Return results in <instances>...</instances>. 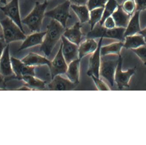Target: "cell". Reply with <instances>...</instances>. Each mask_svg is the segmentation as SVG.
<instances>
[{
  "label": "cell",
  "mask_w": 146,
  "mask_h": 145,
  "mask_svg": "<svg viewBox=\"0 0 146 145\" xmlns=\"http://www.w3.org/2000/svg\"><path fill=\"white\" fill-rule=\"evenodd\" d=\"M13 72L15 76L21 78L26 75L35 76V67L25 64L21 60L13 57H11Z\"/></svg>",
  "instance_id": "5bb4252c"
},
{
  "label": "cell",
  "mask_w": 146,
  "mask_h": 145,
  "mask_svg": "<svg viewBox=\"0 0 146 145\" xmlns=\"http://www.w3.org/2000/svg\"><path fill=\"white\" fill-rule=\"evenodd\" d=\"M71 8L79 19L80 23H85L89 21L90 11L86 5L71 4Z\"/></svg>",
  "instance_id": "d4e9b609"
},
{
  "label": "cell",
  "mask_w": 146,
  "mask_h": 145,
  "mask_svg": "<svg viewBox=\"0 0 146 145\" xmlns=\"http://www.w3.org/2000/svg\"><path fill=\"white\" fill-rule=\"evenodd\" d=\"M0 39H3V33L2 27L0 22Z\"/></svg>",
  "instance_id": "f35d334b"
},
{
  "label": "cell",
  "mask_w": 146,
  "mask_h": 145,
  "mask_svg": "<svg viewBox=\"0 0 146 145\" xmlns=\"http://www.w3.org/2000/svg\"><path fill=\"white\" fill-rule=\"evenodd\" d=\"M9 44L5 47L0 58V74L4 77L15 75L12 68Z\"/></svg>",
  "instance_id": "4fadbf2b"
},
{
  "label": "cell",
  "mask_w": 146,
  "mask_h": 145,
  "mask_svg": "<svg viewBox=\"0 0 146 145\" xmlns=\"http://www.w3.org/2000/svg\"><path fill=\"white\" fill-rule=\"evenodd\" d=\"M21 79L25 82V85L31 90H43L47 87L46 82L34 75L24 76Z\"/></svg>",
  "instance_id": "7402d4cb"
},
{
  "label": "cell",
  "mask_w": 146,
  "mask_h": 145,
  "mask_svg": "<svg viewBox=\"0 0 146 145\" xmlns=\"http://www.w3.org/2000/svg\"><path fill=\"white\" fill-rule=\"evenodd\" d=\"M146 44L145 41L143 36L138 33L125 37L123 47L126 49H135Z\"/></svg>",
  "instance_id": "603a6c76"
},
{
  "label": "cell",
  "mask_w": 146,
  "mask_h": 145,
  "mask_svg": "<svg viewBox=\"0 0 146 145\" xmlns=\"http://www.w3.org/2000/svg\"><path fill=\"white\" fill-rule=\"evenodd\" d=\"M63 75H57L47 84V88L53 91H71L74 90L79 83L73 82Z\"/></svg>",
  "instance_id": "52a82bcc"
},
{
  "label": "cell",
  "mask_w": 146,
  "mask_h": 145,
  "mask_svg": "<svg viewBox=\"0 0 146 145\" xmlns=\"http://www.w3.org/2000/svg\"><path fill=\"white\" fill-rule=\"evenodd\" d=\"M98 43L93 38H87L83 42L81 43L78 46L79 58H82L94 52L97 49Z\"/></svg>",
  "instance_id": "ac0fdd59"
},
{
  "label": "cell",
  "mask_w": 146,
  "mask_h": 145,
  "mask_svg": "<svg viewBox=\"0 0 146 145\" xmlns=\"http://www.w3.org/2000/svg\"><path fill=\"white\" fill-rule=\"evenodd\" d=\"M5 89V77L0 74V90H4Z\"/></svg>",
  "instance_id": "8d00e7d4"
},
{
  "label": "cell",
  "mask_w": 146,
  "mask_h": 145,
  "mask_svg": "<svg viewBox=\"0 0 146 145\" xmlns=\"http://www.w3.org/2000/svg\"><path fill=\"white\" fill-rule=\"evenodd\" d=\"M126 28L123 27H115L112 29H107L99 24L87 34L88 38H106L116 39L124 42L125 41V33Z\"/></svg>",
  "instance_id": "277c9868"
},
{
  "label": "cell",
  "mask_w": 146,
  "mask_h": 145,
  "mask_svg": "<svg viewBox=\"0 0 146 145\" xmlns=\"http://www.w3.org/2000/svg\"><path fill=\"white\" fill-rule=\"evenodd\" d=\"M46 31L44 32L39 31L33 32V34L27 36L23 41L17 52H21L38 45H41L42 43Z\"/></svg>",
  "instance_id": "2e32d148"
},
{
  "label": "cell",
  "mask_w": 146,
  "mask_h": 145,
  "mask_svg": "<svg viewBox=\"0 0 146 145\" xmlns=\"http://www.w3.org/2000/svg\"><path fill=\"white\" fill-rule=\"evenodd\" d=\"M81 27L80 23L77 22L72 27L66 29L62 35L71 42L79 46L82 38Z\"/></svg>",
  "instance_id": "e0dca14e"
},
{
  "label": "cell",
  "mask_w": 146,
  "mask_h": 145,
  "mask_svg": "<svg viewBox=\"0 0 146 145\" xmlns=\"http://www.w3.org/2000/svg\"><path fill=\"white\" fill-rule=\"evenodd\" d=\"M35 76L48 84L52 80L49 66H41L35 67Z\"/></svg>",
  "instance_id": "484cf974"
},
{
  "label": "cell",
  "mask_w": 146,
  "mask_h": 145,
  "mask_svg": "<svg viewBox=\"0 0 146 145\" xmlns=\"http://www.w3.org/2000/svg\"><path fill=\"white\" fill-rule=\"evenodd\" d=\"M132 15L127 13L119 5L111 16L115 21L116 27H123L126 28L127 26L129 20Z\"/></svg>",
  "instance_id": "ffe728a7"
},
{
  "label": "cell",
  "mask_w": 146,
  "mask_h": 145,
  "mask_svg": "<svg viewBox=\"0 0 146 145\" xmlns=\"http://www.w3.org/2000/svg\"><path fill=\"white\" fill-rule=\"evenodd\" d=\"M103 38H100L98 42V46L96 51L91 54L89 59L88 69L87 74L91 77L94 76L96 77H100V69L101 62V53L100 48L102 46Z\"/></svg>",
  "instance_id": "30bf717a"
},
{
  "label": "cell",
  "mask_w": 146,
  "mask_h": 145,
  "mask_svg": "<svg viewBox=\"0 0 146 145\" xmlns=\"http://www.w3.org/2000/svg\"><path fill=\"white\" fill-rule=\"evenodd\" d=\"M146 65V44L135 49H131Z\"/></svg>",
  "instance_id": "1f68e13d"
},
{
  "label": "cell",
  "mask_w": 146,
  "mask_h": 145,
  "mask_svg": "<svg viewBox=\"0 0 146 145\" xmlns=\"http://www.w3.org/2000/svg\"><path fill=\"white\" fill-rule=\"evenodd\" d=\"M48 5V2L46 0L42 3L36 2L31 12L21 20L22 24L27 26L31 32L40 31Z\"/></svg>",
  "instance_id": "7a4b0ae2"
},
{
  "label": "cell",
  "mask_w": 146,
  "mask_h": 145,
  "mask_svg": "<svg viewBox=\"0 0 146 145\" xmlns=\"http://www.w3.org/2000/svg\"><path fill=\"white\" fill-rule=\"evenodd\" d=\"M139 34H141L143 36V37L145 38L146 43V27L144 30H141V31L139 32Z\"/></svg>",
  "instance_id": "74e56055"
},
{
  "label": "cell",
  "mask_w": 146,
  "mask_h": 145,
  "mask_svg": "<svg viewBox=\"0 0 146 145\" xmlns=\"http://www.w3.org/2000/svg\"><path fill=\"white\" fill-rule=\"evenodd\" d=\"M62 51L68 64L79 58L78 45L71 42L63 35L61 37Z\"/></svg>",
  "instance_id": "7c38bea8"
},
{
  "label": "cell",
  "mask_w": 146,
  "mask_h": 145,
  "mask_svg": "<svg viewBox=\"0 0 146 145\" xmlns=\"http://www.w3.org/2000/svg\"><path fill=\"white\" fill-rule=\"evenodd\" d=\"M7 0H0V3L3 4L4 5L7 4Z\"/></svg>",
  "instance_id": "ab89813d"
},
{
  "label": "cell",
  "mask_w": 146,
  "mask_h": 145,
  "mask_svg": "<svg viewBox=\"0 0 146 145\" xmlns=\"http://www.w3.org/2000/svg\"><path fill=\"white\" fill-rule=\"evenodd\" d=\"M66 28L60 23L54 20H51L47 26L46 34L40 50L48 57L50 56L56 45L63 35Z\"/></svg>",
  "instance_id": "6da1fadb"
},
{
  "label": "cell",
  "mask_w": 146,
  "mask_h": 145,
  "mask_svg": "<svg viewBox=\"0 0 146 145\" xmlns=\"http://www.w3.org/2000/svg\"><path fill=\"white\" fill-rule=\"evenodd\" d=\"M104 8L95 9L90 10L88 22L91 25V30H92L102 19Z\"/></svg>",
  "instance_id": "83f0119b"
},
{
  "label": "cell",
  "mask_w": 146,
  "mask_h": 145,
  "mask_svg": "<svg viewBox=\"0 0 146 145\" xmlns=\"http://www.w3.org/2000/svg\"><path fill=\"white\" fill-rule=\"evenodd\" d=\"M68 66V64L62 54L61 45L57 54L54 59L51 61L49 67L52 79L57 75H65Z\"/></svg>",
  "instance_id": "8fae6325"
},
{
  "label": "cell",
  "mask_w": 146,
  "mask_h": 145,
  "mask_svg": "<svg viewBox=\"0 0 146 145\" xmlns=\"http://www.w3.org/2000/svg\"><path fill=\"white\" fill-rule=\"evenodd\" d=\"M140 11H135L131 16L127 26L126 28L124 36L138 34L141 31L140 26L139 15Z\"/></svg>",
  "instance_id": "44dd1931"
},
{
  "label": "cell",
  "mask_w": 146,
  "mask_h": 145,
  "mask_svg": "<svg viewBox=\"0 0 146 145\" xmlns=\"http://www.w3.org/2000/svg\"><path fill=\"white\" fill-rule=\"evenodd\" d=\"M108 0H88L86 6L89 11L100 8H104Z\"/></svg>",
  "instance_id": "4dcf8cb0"
},
{
  "label": "cell",
  "mask_w": 146,
  "mask_h": 145,
  "mask_svg": "<svg viewBox=\"0 0 146 145\" xmlns=\"http://www.w3.org/2000/svg\"><path fill=\"white\" fill-rule=\"evenodd\" d=\"M72 4L76 5H86L88 0H68Z\"/></svg>",
  "instance_id": "e575fe53"
},
{
  "label": "cell",
  "mask_w": 146,
  "mask_h": 145,
  "mask_svg": "<svg viewBox=\"0 0 146 145\" xmlns=\"http://www.w3.org/2000/svg\"><path fill=\"white\" fill-rule=\"evenodd\" d=\"M0 9L7 17L11 19L25 32L21 18L19 0H11L9 3L3 7L0 6Z\"/></svg>",
  "instance_id": "ba28073f"
},
{
  "label": "cell",
  "mask_w": 146,
  "mask_h": 145,
  "mask_svg": "<svg viewBox=\"0 0 146 145\" xmlns=\"http://www.w3.org/2000/svg\"><path fill=\"white\" fill-rule=\"evenodd\" d=\"M2 27L3 39L5 43L9 44L17 41H24L27 36L19 27L8 17L0 20Z\"/></svg>",
  "instance_id": "3957f363"
},
{
  "label": "cell",
  "mask_w": 146,
  "mask_h": 145,
  "mask_svg": "<svg viewBox=\"0 0 146 145\" xmlns=\"http://www.w3.org/2000/svg\"><path fill=\"white\" fill-rule=\"evenodd\" d=\"M103 26L107 29H112L116 27L115 21L112 18V16H111L106 19L104 21Z\"/></svg>",
  "instance_id": "d6a6232c"
},
{
  "label": "cell",
  "mask_w": 146,
  "mask_h": 145,
  "mask_svg": "<svg viewBox=\"0 0 146 145\" xmlns=\"http://www.w3.org/2000/svg\"><path fill=\"white\" fill-rule=\"evenodd\" d=\"M71 3L69 1L59 4L50 11L45 12V16L56 20L66 28L67 21L70 17Z\"/></svg>",
  "instance_id": "8992f818"
},
{
  "label": "cell",
  "mask_w": 146,
  "mask_h": 145,
  "mask_svg": "<svg viewBox=\"0 0 146 145\" xmlns=\"http://www.w3.org/2000/svg\"><path fill=\"white\" fill-rule=\"evenodd\" d=\"M21 60L26 65L34 67L43 65L50 67L51 63V61L47 57L33 52L29 53Z\"/></svg>",
  "instance_id": "9a60e30c"
},
{
  "label": "cell",
  "mask_w": 146,
  "mask_h": 145,
  "mask_svg": "<svg viewBox=\"0 0 146 145\" xmlns=\"http://www.w3.org/2000/svg\"><path fill=\"white\" fill-rule=\"evenodd\" d=\"M121 5L123 10L130 15H133L135 11L134 0H125Z\"/></svg>",
  "instance_id": "f546056e"
},
{
  "label": "cell",
  "mask_w": 146,
  "mask_h": 145,
  "mask_svg": "<svg viewBox=\"0 0 146 145\" xmlns=\"http://www.w3.org/2000/svg\"><path fill=\"white\" fill-rule=\"evenodd\" d=\"M91 77L98 90L100 91H108L111 90L109 85L100 77H96L94 76H92Z\"/></svg>",
  "instance_id": "f1b7e54d"
},
{
  "label": "cell",
  "mask_w": 146,
  "mask_h": 145,
  "mask_svg": "<svg viewBox=\"0 0 146 145\" xmlns=\"http://www.w3.org/2000/svg\"><path fill=\"white\" fill-rule=\"evenodd\" d=\"M81 60L80 59H77L68 64L67 70L65 74L69 80L75 83H80Z\"/></svg>",
  "instance_id": "d6986e66"
},
{
  "label": "cell",
  "mask_w": 146,
  "mask_h": 145,
  "mask_svg": "<svg viewBox=\"0 0 146 145\" xmlns=\"http://www.w3.org/2000/svg\"><path fill=\"white\" fill-rule=\"evenodd\" d=\"M46 1H48V0H46Z\"/></svg>",
  "instance_id": "60d3db41"
},
{
  "label": "cell",
  "mask_w": 146,
  "mask_h": 145,
  "mask_svg": "<svg viewBox=\"0 0 146 145\" xmlns=\"http://www.w3.org/2000/svg\"><path fill=\"white\" fill-rule=\"evenodd\" d=\"M121 56L115 59H103L101 57V62L100 69V77L106 81V83L110 87L115 85V75L119 63Z\"/></svg>",
  "instance_id": "5b68a950"
},
{
  "label": "cell",
  "mask_w": 146,
  "mask_h": 145,
  "mask_svg": "<svg viewBox=\"0 0 146 145\" xmlns=\"http://www.w3.org/2000/svg\"><path fill=\"white\" fill-rule=\"evenodd\" d=\"M122 59L121 56L115 75V83L120 89L129 87V81L135 71V68H134L123 71L122 70Z\"/></svg>",
  "instance_id": "9c48e42d"
},
{
  "label": "cell",
  "mask_w": 146,
  "mask_h": 145,
  "mask_svg": "<svg viewBox=\"0 0 146 145\" xmlns=\"http://www.w3.org/2000/svg\"><path fill=\"white\" fill-rule=\"evenodd\" d=\"M135 11H141L146 9V0H134Z\"/></svg>",
  "instance_id": "836d02e7"
},
{
  "label": "cell",
  "mask_w": 146,
  "mask_h": 145,
  "mask_svg": "<svg viewBox=\"0 0 146 145\" xmlns=\"http://www.w3.org/2000/svg\"><path fill=\"white\" fill-rule=\"evenodd\" d=\"M118 6L119 4L116 0H108L104 7L102 19L99 24L103 26L106 19L111 16Z\"/></svg>",
  "instance_id": "4316f807"
},
{
  "label": "cell",
  "mask_w": 146,
  "mask_h": 145,
  "mask_svg": "<svg viewBox=\"0 0 146 145\" xmlns=\"http://www.w3.org/2000/svg\"><path fill=\"white\" fill-rule=\"evenodd\" d=\"M7 45V44L5 43L3 39H0V58L1 56L4 48Z\"/></svg>",
  "instance_id": "d590c367"
},
{
  "label": "cell",
  "mask_w": 146,
  "mask_h": 145,
  "mask_svg": "<svg viewBox=\"0 0 146 145\" xmlns=\"http://www.w3.org/2000/svg\"><path fill=\"white\" fill-rule=\"evenodd\" d=\"M123 42L113 43L104 46H101L100 53L101 56L111 55H120L121 50L123 47Z\"/></svg>",
  "instance_id": "cb8c5ba5"
}]
</instances>
